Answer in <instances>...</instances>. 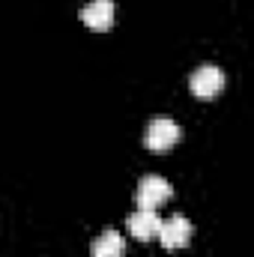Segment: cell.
<instances>
[{"instance_id":"3957f363","label":"cell","mask_w":254,"mask_h":257,"mask_svg":"<svg viewBox=\"0 0 254 257\" xmlns=\"http://www.w3.org/2000/svg\"><path fill=\"white\" fill-rule=\"evenodd\" d=\"M180 126L171 120V117H156V120H150V126L144 132V144L150 147V150H156V153H162V150H171L177 141H180Z\"/></svg>"},{"instance_id":"277c9868","label":"cell","mask_w":254,"mask_h":257,"mask_svg":"<svg viewBox=\"0 0 254 257\" xmlns=\"http://www.w3.org/2000/svg\"><path fill=\"white\" fill-rule=\"evenodd\" d=\"M159 239H162V245L165 248H183L186 242L191 239V221L186 215H171V218H165L162 224H159V233H156Z\"/></svg>"},{"instance_id":"6da1fadb","label":"cell","mask_w":254,"mask_h":257,"mask_svg":"<svg viewBox=\"0 0 254 257\" xmlns=\"http://www.w3.org/2000/svg\"><path fill=\"white\" fill-rule=\"evenodd\" d=\"M171 194H174V186H171L165 177H159V174H147V177H141V183H138L135 203H138L141 209H159Z\"/></svg>"},{"instance_id":"52a82bcc","label":"cell","mask_w":254,"mask_h":257,"mask_svg":"<svg viewBox=\"0 0 254 257\" xmlns=\"http://www.w3.org/2000/svg\"><path fill=\"white\" fill-rule=\"evenodd\" d=\"M123 251H126V239H123V233H117V230L99 233V236L93 239V245H90V254L93 257H123Z\"/></svg>"},{"instance_id":"7a4b0ae2","label":"cell","mask_w":254,"mask_h":257,"mask_svg":"<svg viewBox=\"0 0 254 257\" xmlns=\"http://www.w3.org/2000/svg\"><path fill=\"white\" fill-rule=\"evenodd\" d=\"M189 87H191V93H194L197 99H212V96L221 93V87H224V72H221L215 63L197 66V69L191 72V78H189Z\"/></svg>"},{"instance_id":"8992f818","label":"cell","mask_w":254,"mask_h":257,"mask_svg":"<svg viewBox=\"0 0 254 257\" xmlns=\"http://www.w3.org/2000/svg\"><path fill=\"white\" fill-rule=\"evenodd\" d=\"M81 21L93 30H108L114 21V0H90L81 9Z\"/></svg>"},{"instance_id":"5b68a950","label":"cell","mask_w":254,"mask_h":257,"mask_svg":"<svg viewBox=\"0 0 254 257\" xmlns=\"http://www.w3.org/2000/svg\"><path fill=\"white\" fill-rule=\"evenodd\" d=\"M129 233L135 236V239H153L156 233H159V224H162V218H159V209H135L132 215H129Z\"/></svg>"}]
</instances>
